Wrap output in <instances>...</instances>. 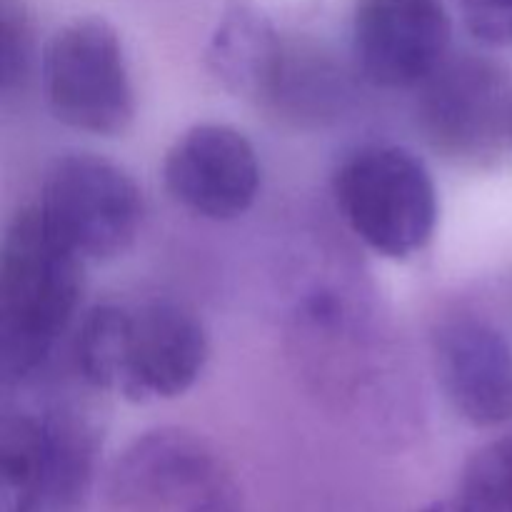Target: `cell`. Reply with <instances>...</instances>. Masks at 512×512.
<instances>
[{"label": "cell", "instance_id": "11", "mask_svg": "<svg viewBox=\"0 0 512 512\" xmlns=\"http://www.w3.org/2000/svg\"><path fill=\"white\" fill-rule=\"evenodd\" d=\"M288 58L273 20L248 0L225 5L205 48L210 75L228 93L255 103H275Z\"/></svg>", "mask_w": 512, "mask_h": 512}, {"label": "cell", "instance_id": "16", "mask_svg": "<svg viewBox=\"0 0 512 512\" xmlns=\"http://www.w3.org/2000/svg\"><path fill=\"white\" fill-rule=\"evenodd\" d=\"M465 28L490 48H512V0H460Z\"/></svg>", "mask_w": 512, "mask_h": 512}, {"label": "cell", "instance_id": "17", "mask_svg": "<svg viewBox=\"0 0 512 512\" xmlns=\"http://www.w3.org/2000/svg\"><path fill=\"white\" fill-rule=\"evenodd\" d=\"M188 512H248V508L240 500L238 490L233 483H228L225 488L215 490L208 498H203L200 503H195Z\"/></svg>", "mask_w": 512, "mask_h": 512}, {"label": "cell", "instance_id": "7", "mask_svg": "<svg viewBox=\"0 0 512 512\" xmlns=\"http://www.w3.org/2000/svg\"><path fill=\"white\" fill-rule=\"evenodd\" d=\"M233 480L203 435L155 428L138 435L108 475L110 503L123 512H188Z\"/></svg>", "mask_w": 512, "mask_h": 512}, {"label": "cell", "instance_id": "9", "mask_svg": "<svg viewBox=\"0 0 512 512\" xmlns=\"http://www.w3.org/2000/svg\"><path fill=\"white\" fill-rule=\"evenodd\" d=\"M263 168L255 145L233 125L198 123L185 130L163 160L170 198L198 218L235 220L253 208Z\"/></svg>", "mask_w": 512, "mask_h": 512}, {"label": "cell", "instance_id": "18", "mask_svg": "<svg viewBox=\"0 0 512 512\" xmlns=\"http://www.w3.org/2000/svg\"><path fill=\"white\" fill-rule=\"evenodd\" d=\"M418 512H458V508H455V503H430Z\"/></svg>", "mask_w": 512, "mask_h": 512}, {"label": "cell", "instance_id": "5", "mask_svg": "<svg viewBox=\"0 0 512 512\" xmlns=\"http://www.w3.org/2000/svg\"><path fill=\"white\" fill-rule=\"evenodd\" d=\"M50 233L85 263H108L133 248L143 228V190L133 175L95 153L53 160L40 188Z\"/></svg>", "mask_w": 512, "mask_h": 512}, {"label": "cell", "instance_id": "1", "mask_svg": "<svg viewBox=\"0 0 512 512\" xmlns=\"http://www.w3.org/2000/svg\"><path fill=\"white\" fill-rule=\"evenodd\" d=\"M208 355L200 318L170 298L95 305L75 338L85 383L130 403L185 395L203 375Z\"/></svg>", "mask_w": 512, "mask_h": 512}, {"label": "cell", "instance_id": "12", "mask_svg": "<svg viewBox=\"0 0 512 512\" xmlns=\"http://www.w3.org/2000/svg\"><path fill=\"white\" fill-rule=\"evenodd\" d=\"M45 485L35 512H83L93 493L100 458V430L75 405L43 410Z\"/></svg>", "mask_w": 512, "mask_h": 512}, {"label": "cell", "instance_id": "14", "mask_svg": "<svg viewBox=\"0 0 512 512\" xmlns=\"http://www.w3.org/2000/svg\"><path fill=\"white\" fill-rule=\"evenodd\" d=\"M455 508L458 512H512V438L495 440L468 460Z\"/></svg>", "mask_w": 512, "mask_h": 512}, {"label": "cell", "instance_id": "19", "mask_svg": "<svg viewBox=\"0 0 512 512\" xmlns=\"http://www.w3.org/2000/svg\"><path fill=\"white\" fill-rule=\"evenodd\" d=\"M510 140H512V113H510Z\"/></svg>", "mask_w": 512, "mask_h": 512}, {"label": "cell", "instance_id": "8", "mask_svg": "<svg viewBox=\"0 0 512 512\" xmlns=\"http://www.w3.org/2000/svg\"><path fill=\"white\" fill-rule=\"evenodd\" d=\"M453 23L440 0H360L353 55L370 85L420 88L448 60Z\"/></svg>", "mask_w": 512, "mask_h": 512}, {"label": "cell", "instance_id": "10", "mask_svg": "<svg viewBox=\"0 0 512 512\" xmlns=\"http://www.w3.org/2000/svg\"><path fill=\"white\" fill-rule=\"evenodd\" d=\"M433 365L450 408L473 428L512 423V343L493 323L458 315L433 333Z\"/></svg>", "mask_w": 512, "mask_h": 512}, {"label": "cell", "instance_id": "13", "mask_svg": "<svg viewBox=\"0 0 512 512\" xmlns=\"http://www.w3.org/2000/svg\"><path fill=\"white\" fill-rule=\"evenodd\" d=\"M43 413L5 410L0 423V512H35L45 485Z\"/></svg>", "mask_w": 512, "mask_h": 512}, {"label": "cell", "instance_id": "4", "mask_svg": "<svg viewBox=\"0 0 512 512\" xmlns=\"http://www.w3.org/2000/svg\"><path fill=\"white\" fill-rule=\"evenodd\" d=\"M40 78L48 110L65 128L115 138L133 125L135 90L123 40L105 18H75L55 30Z\"/></svg>", "mask_w": 512, "mask_h": 512}, {"label": "cell", "instance_id": "15", "mask_svg": "<svg viewBox=\"0 0 512 512\" xmlns=\"http://www.w3.org/2000/svg\"><path fill=\"white\" fill-rule=\"evenodd\" d=\"M33 63V23L20 0H0V80L10 95Z\"/></svg>", "mask_w": 512, "mask_h": 512}, {"label": "cell", "instance_id": "3", "mask_svg": "<svg viewBox=\"0 0 512 512\" xmlns=\"http://www.w3.org/2000/svg\"><path fill=\"white\" fill-rule=\"evenodd\" d=\"M333 193L348 228L380 258H413L438 228L433 173L403 145L375 143L350 153L335 170Z\"/></svg>", "mask_w": 512, "mask_h": 512}, {"label": "cell", "instance_id": "6", "mask_svg": "<svg viewBox=\"0 0 512 512\" xmlns=\"http://www.w3.org/2000/svg\"><path fill=\"white\" fill-rule=\"evenodd\" d=\"M508 73L478 55L445 60L423 85L418 125L428 143L458 163H485L510 138Z\"/></svg>", "mask_w": 512, "mask_h": 512}, {"label": "cell", "instance_id": "2", "mask_svg": "<svg viewBox=\"0 0 512 512\" xmlns=\"http://www.w3.org/2000/svg\"><path fill=\"white\" fill-rule=\"evenodd\" d=\"M83 263L45 225L38 205L18 210L0 250V370L5 385L28 380L83 298Z\"/></svg>", "mask_w": 512, "mask_h": 512}]
</instances>
